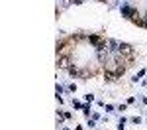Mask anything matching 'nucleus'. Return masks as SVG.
Instances as JSON below:
<instances>
[{
  "label": "nucleus",
  "mask_w": 147,
  "mask_h": 130,
  "mask_svg": "<svg viewBox=\"0 0 147 130\" xmlns=\"http://www.w3.org/2000/svg\"><path fill=\"white\" fill-rule=\"evenodd\" d=\"M122 16H124V18H129V20H134V18L137 16V10H136V8H131V6H127V4H124V6H122Z\"/></svg>",
  "instance_id": "obj_1"
},
{
  "label": "nucleus",
  "mask_w": 147,
  "mask_h": 130,
  "mask_svg": "<svg viewBox=\"0 0 147 130\" xmlns=\"http://www.w3.org/2000/svg\"><path fill=\"white\" fill-rule=\"evenodd\" d=\"M118 53H120V55H127V57L131 59V55H134V49H131V46H129V44H120V47H118Z\"/></svg>",
  "instance_id": "obj_2"
},
{
  "label": "nucleus",
  "mask_w": 147,
  "mask_h": 130,
  "mask_svg": "<svg viewBox=\"0 0 147 130\" xmlns=\"http://www.w3.org/2000/svg\"><path fill=\"white\" fill-rule=\"evenodd\" d=\"M57 65H59L61 69H69V67H71V57H69V55H59Z\"/></svg>",
  "instance_id": "obj_3"
},
{
  "label": "nucleus",
  "mask_w": 147,
  "mask_h": 130,
  "mask_svg": "<svg viewBox=\"0 0 147 130\" xmlns=\"http://www.w3.org/2000/svg\"><path fill=\"white\" fill-rule=\"evenodd\" d=\"M118 77H120V75H118L116 71H110V69H106V71H104V79H106L108 83H114L116 79H118Z\"/></svg>",
  "instance_id": "obj_4"
},
{
  "label": "nucleus",
  "mask_w": 147,
  "mask_h": 130,
  "mask_svg": "<svg viewBox=\"0 0 147 130\" xmlns=\"http://www.w3.org/2000/svg\"><path fill=\"white\" fill-rule=\"evenodd\" d=\"M86 39L90 42L92 46H98V44H100V42H102V39H100V35H96V34H90V35H88V37H86Z\"/></svg>",
  "instance_id": "obj_5"
},
{
  "label": "nucleus",
  "mask_w": 147,
  "mask_h": 130,
  "mask_svg": "<svg viewBox=\"0 0 147 130\" xmlns=\"http://www.w3.org/2000/svg\"><path fill=\"white\" fill-rule=\"evenodd\" d=\"M80 71L82 69H79V67H69V73H71L73 77H80Z\"/></svg>",
  "instance_id": "obj_6"
},
{
  "label": "nucleus",
  "mask_w": 147,
  "mask_h": 130,
  "mask_svg": "<svg viewBox=\"0 0 147 130\" xmlns=\"http://www.w3.org/2000/svg\"><path fill=\"white\" fill-rule=\"evenodd\" d=\"M88 75H92V71H86V69L80 71V77H88Z\"/></svg>",
  "instance_id": "obj_7"
},
{
  "label": "nucleus",
  "mask_w": 147,
  "mask_h": 130,
  "mask_svg": "<svg viewBox=\"0 0 147 130\" xmlns=\"http://www.w3.org/2000/svg\"><path fill=\"white\" fill-rule=\"evenodd\" d=\"M124 124H125V118H122V120H120V122H118V128L122 130V128H124Z\"/></svg>",
  "instance_id": "obj_8"
},
{
  "label": "nucleus",
  "mask_w": 147,
  "mask_h": 130,
  "mask_svg": "<svg viewBox=\"0 0 147 130\" xmlns=\"http://www.w3.org/2000/svg\"><path fill=\"white\" fill-rule=\"evenodd\" d=\"M75 108H84V105H82V103H77V101H75Z\"/></svg>",
  "instance_id": "obj_9"
},
{
  "label": "nucleus",
  "mask_w": 147,
  "mask_h": 130,
  "mask_svg": "<svg viewBox=\"0 0 147 130\" xmlns=\"http://www.w3.org/2000/svg\"><path fill=\"white\" fill-rule=\"evenodd\" d=\"M143 24H145V26H147V14H145V20H143Z\"/></svg>",
  "instance_id": "obj_10"
}]
</instances>
